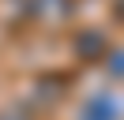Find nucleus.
I'll return each mask as SVG.
<instances>
[{"instance_id":"nucleus-1","label":"nucleus","mask_w":124,"mask_h":120,"mask_svg":"<svg viewBox=\"0 0 124 120\" xmlns=\"http://www.w3.org/2000/svg\"><path fill=\"white\" fill-rule=\"evenodd\" d=\"M113 49L105 38V30L90 26V30H79L75 34V56L83 60V64H94V60H105V52Z\"/></svg>"},{"instance_id":"nucleus-2","label":"nucleus","mask_w":124,"mask_h":120,"mask_svg":"<svg viewBox=\"0 0 124 120\" xmlns=\"http://www.w3.org/2000/svg\"><path fill=\"white\" fill-rule=\"evenodd\" d=\"M64 86H68V75H41V79L34 82L30 98L41 105V109H49V105H56L64 98Z\"/></svg>"},{"instance_id":"nucleus-3","label":"nucleus","mask_w":124,"mask_h":120,"mask_svg":"<svg viewBox=\"0 0 124 120\" xmlns=\"http://www.w3.org/2000/svg\"><path fill=\"white\" fill-rule=\"evenodd\" d=\"M83 120H120V105H116L113 90H101L83 105Z\"/></svg>"},{"instance_id":"nucleus-4","label":"nucleus","mask_w":124,"mask_h":120,"mask_svg":"<svg viewBox=\"0 0 124 120\" xmlns=\"http://www.w3.org/2000/svg\"><path fill=\"white\" fill-rule=\"evenodd\" d=\"M105 71L113 79H124V49H109L105 52Z\"/></svg>"},{"instance_id":"nucleus-5","label":"nucleus","mask_w":124,"mask_h":120,"mask_svg":"<svg viewBox=\"0 0 124 120\" xmlns=\"http://www.w3.org/2000/svg\"><path fill=\"white\" fill-rule=\"evenodd\" d=\"M0 120H30V112H26V109H19V105H11V109H4V112H0Z\"/></svg>"},{"instance_id":"nucleus-6","label":"nucleus","mask_w":124,"mask_h":120,"mask_svg":"<svg viewBox=\"0 0 124 120\" xmlns=\"http://www.w3.org/2000/svg\"><path fill=\"white\" fill-rule=\"evenodd\" d=\"M113 11H116V19H124V0H116V8H113Z\"/></svg>"}]
</instances>
